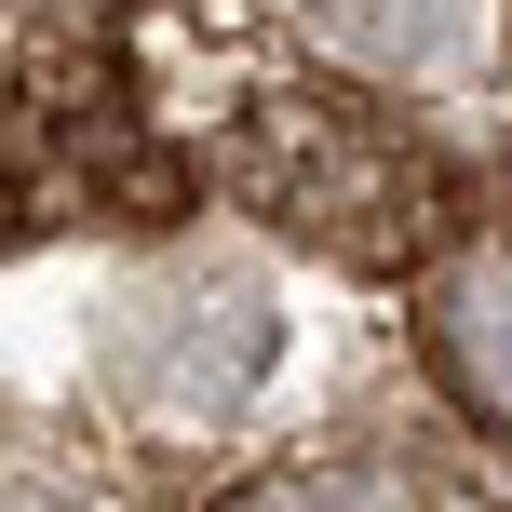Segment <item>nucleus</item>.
Instances as JSON below:
<instances>
[{"label":"nucleus","mask_w":512,"mask_h":512,"mask_svg":"<svg viewBox=\"0 0 512 512\" xmlns=\"http://www.w3.org/2000/svg\"><path fill=\"white\" fill-rule=\"evenodd\" d=\"M0 243H14V189H0Z\"/></svg>","instance_id":"20e7f679"},{"label":"nucleus","mask_w":512,"mask_h":512,"mask_svg":"<svg viewBox=\"0 0 512 512\" xmlns=\"http://www.w3.org/2000/svg\"><path fill=\"white\" fill-rule=\"evenodd\" d=\"M432 364L459 378L472 418L512 432V243H459L432 270Z\"/></svg>","instance_id":"f257e3e1"},{"label":"nucleus","mask_w":512,"mask_h":512,"mask_svg":"<svg viewBox=\"0 0 512 512\" xmlns=\"http://www.w3.org/2000/svg\"><path fill=\"white\" fill-rule=\"evenodd\" d=\"M230 512H445L418 472L391 459H324V472H270V486H243Z\"/></svg>","instance_id":"7ed1b4c3"},{"label":"nucleus","mask_w":512,"mask_h":512,"mask_svg":"<svg viewBox=\"0 0 512 512\" xmlns=\"http://www.w3.org/2000/svg\"><path fill=\"white\" fill-rule=\"evenodd\" d=\"M310 27L337 54H364V68H432L459 41V0H310Z\"/></svg>","instance_id":"f03ea898"}]
</instances>
